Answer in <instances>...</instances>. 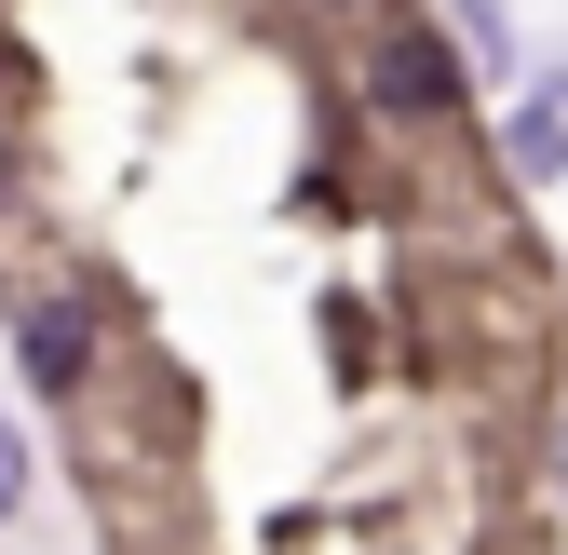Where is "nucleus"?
Masks as SVG:
<instances>
[{
	"label": "nucleus",
	"instance_id": "nucleus-1",
	"mask_svg": "<svg viewBox=\"0 0 568 555\" xmlns=\"http://www.w3.org/2000/svg\"><path fill=\"white\" fill-rule=\"evenodd\" d=\"M366 95H379V109H406V122H434V109H460V68H447V41H434V28H379Z\"/></svg>",
	"mask_w": 568,
	"mask_h": 555
},
{
	"label": "nucleus",
	"instance_id": "nucleus-2",
	"mask_svg": "<svg viewBox=\"0 0 568 555\" xmlns=\"http://www.w3.org/2000/svg\"><path fill=\"white\" fill-rule=\"evenodd\" d=\"M82 366H95V325L68 312V299H41V312H28V380H41V393H68Z\"/></svg>",
	"mask_w": 568,
	"mask_h": 555
},
{
	"label": "nucleus",
	"instance_id": "nucleus-3",
	"mask_svg": "<svg viewBox=\"0 0 568 555\" xmlns=\"http://www.w3.org/2000/svg\"><path fill=\"white\" fill-rule=\"evenodd\" d=\"M14 515H28V434L0 421V528H14Z\"/></svg>",
	"mask_w": 568,
	"mask_h": 555
}]
</instances>
